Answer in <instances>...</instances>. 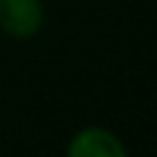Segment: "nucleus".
Here are the masks:
<instances>
[{
  "instance_id": "nucleus-2",
  "label": "nucleus",
  "mask_w": 157,
  "mask_h": 157,
  "mask_svg": "<svg viewBox=\"0 0 157 157\" xmlns=\"http://www.w3.org/2000/svg\"><path fill=\"white\" fill-rule=\"evenodd\" d=\"M66 155L68 157H126L128 144L107 126H81L71 134L66 141Z\"/></svg>"
},
{
  "instance_id": "nucleus-1",
  "label": "nucleus",
  "mask_w": 157,
  "mask_h": 157,
  "mask_svg": "<svg viewBox=\"0 0 157 157\" xmlns=\"http://www.w3.org/2000/svg\"><path fill=\"white\" fill-rule=\"evenodd\" d=\"M45 26L42 0H0V32L11 39H34Z\"/></svg>"
}]
</instances>
